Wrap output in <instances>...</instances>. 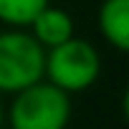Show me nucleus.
Returning a JSON list of instances; mask_svg holds the SVG:
<instances>
[{"label":"nucleus","mask_w":129,"mask_h":129,"mask_svg":"<svg viewBox=\"0 0 129 129\" xmlns=\"http://www.w3.org/2000/svg\"><path fill=\"white\" fill-rule=\"evenodd\" d=\"M0 129H5V109H3V104H0Z\"/></svg>","instance_id":"0eeeda50"},{"label":"nucleus","mask_w":129,"mask_h":129,"mask_svg":"<svg viewBox=\"0 0 129 129\" xmlns=\"http://www.w3.org/2000/svg\"><path fill=\"white\" fill-rule=\"evenodd\" d=\"M96 25L101 38L119 53L129 51V0H101Z\"/></svg>","instance_id":"39448f33"},{"label":"nucleus","mask_w":129,"mask_h":129,"mask_svg":"<svg viewBox=\"0 0 129 129\" xmlns=\"http://www.w3.org/2000/svg\"><path fill=\"white\" fill-rule=\"evenodd\" d=\"M46 48L25 30H0V94H18L43 79Z\"/></svg>","instance_id":"7ed1b4c3"},{"label":"nucleus","mask_w":129,"mask_h":129,"mask_svg":"<svg viewBox=\"0 0 129 129\" xmlns=\"http://www.w3.org/2000/svg\"><path fill=\"white\" fill-rule=\"evenodd\" d=\"M71 121V94L46 79L13 94L5 114L10 129H66Z\"/></svg>","instance_id":"f257e3e1"},{"label":"nucleus","mask_w":129,"mask_h":129,"mask_svg":"<svg viewBox=\"0 0 129 129\" xmlns=\"http://www.w3.org/2000/svg\"><path fill=\"white\" fill-rule=\"evenodd\" d=\"M51 0H0V23L8 28H28Z\"/></svg>","instance_id":"423d86ee"},{"label":"nucleus","mask_w":129,"mask_h":129,"mask_svg":"<svg viewBox=\"0 0 129 129\" xmlns=\"http://www.w3.org/2000/svg\"><path fill=\"white\" fill-rule=\"evenodd\" d=\"M99 74H101L99 51L84 38L74 36L46 51L43 79L66 94L86 91L89 86L96 84Z\"/></svg>","instance_id":"f03ea898"},{"label":"nucleus","mask_w":129,"mask_h":129,"mask_svg":"<svg viewBox=\"0 0 129 129\" xmlns=\"http://www.w3.org/2000/svg\"><path fill=\"white\" fill-rule=\"evenodd\" d=\"M25 30L48 51V48H53V46H58V43H63V41L74 38V36H76V23H74V18H71L69 10L56 8V5L48 3V5L33 18V23H30Z\"/></svg>","instance_id":"20e7f679"}]
</instances>
